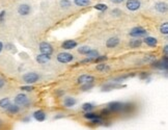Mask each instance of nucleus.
I'll return each mask as SVG.
<instances>
[{"label": "nucleus", "mask_w": 168, "mask_h": 130, "mask_svg": "<svg viewBox=\"0 0 168 130\" xmlns=\"http://www.w3.org/2000/svg\"><path fill=\"white\" fill-rule=\"evenodd\" d=\"M38 49H40V52L43 54H47V55H52L53 54V46L48 42H42L38 45Z\"/></svg>", "instance_id": "obj_8"}, {"label": "nucleus", "mask_w": 168, "mask_h": 130, "mask_svg": "<svg viewBox=\"0 0 168 130\" xmlns=\"http://www.w3.org/2000/svg\"><path fill=\"white\" fill-rule=\"evenodd\" d=\"M90 50V47L89 46H80L79 48H78V53H80V54H82V55H86L87 53H88V51Z\"/></svg>", "instance_id": "obj_31"}, {"label": "nucleus", "mask_w": 168, "mask_h": 130, "mask_svg": "<svg viewBox=\"0 0 168 130\" xmlns=\"http://www.w3.org/2000/svg\"><path fill=\"white\" fill-rule=\"evenodd\" d=\"M77 104V99L74 97H66L63 99V106L67 108H71V107L75 106Z\"/></svg>", "instance_id": "obj_17"}, {"label": "nucleus", "mask_w": 168, "mask_h": 130, "mask_svg": "<svg viewBox=\"0 0 168 130\" xmlns=\"http://www.w3.org/2000/svg\"><path fill=\"white\" fill-rule=\"evenodd\" d=\"M168 9L167 3L164 1H158L155 3V11L160 13V14H165Z\"/></svg>", "instance_id": "obj_14"}, {"label": "nucleus", "mask_w": 168, "mask_h": 130, "mask_svg": "<svg viewBox=\"0 0 168 130\" xmlns=\"http://www.w3.org/2000/svg\"><path fill=\"white\" fill-rule=\"evenodd\" d=\"M119 43H121V40L117 37H111L106 41V47L109 49H114L118 46Z\"/></svg>", "instance_id": "obj_13"}, {"label": "nucleus", "mask_w": 168, "mask_h": 130, "mask_svg": "<svg viewBox=\"0 0 168 130\" xmlns=\"http://www.w3.org/2000/svg\"><path fill=\"white\" fill-rule=\"evenodd\" d=\"M73 3L78 8H86L91 4V0H73Z\"/></svg>", "instance_id": "obj_22"}, {"label": "nucleus", "mask_w": 168, "mask_h": 130, "mask_svg": "<svg viewBox=\"0 0 168 130\" xmlns=\"http://www.w3.org/2000/svg\"><path fill=\"white\" fill-rule=\"evenodd\" d=\"M134 75H135L134 73H131V74H124V75H121V76H117V77H114V78H112V81H113V82L121 83V82H124L125 80H127L128 78H130V77H133Z\"/></svg>", "instance_id": "obj_21"}, {"label": "nucleus", "mask_w": 168, "mask_h": 130, "mask_svg": "<svg viewBox=\"0 0 168 130\" xmlns=\"http://www.w3.org/2000/svg\"><path fill=\"white\" fill-rule=\"evenodd\" d=\"M148 32L146 29H144L143 27L141 26H135L129 31V35L132 38H135V39H141V38H145L147 37Z\"/></svg>", "instance_id": "obj_2"}, {"label": "nucleus", "mask_w": 168, "mask_h": 130, "mask_svg": "<svg viewBox=\"0 0 168 130\" xmlns=\"http://www.w3.org/2000/svg\"><path fill=\"white\" fill-rule=\"evenodd\" d=\"M121 14L122 13L119 8H113L111 11V15L113 16V17H121Z\"/></svg>", "instance_id": "obj_34"}, {"label": "nucleus", "mask_w": 168, "mask_h": 130, "mask_svg": "<svg viewBox=\"0 0 168 130\" xmlns=\"http://www.w3.org/2000/svg\"><path fill=\"white\" fill-rule=\"evenodd\" d=\"M100 117H102L101 115H98V113H95L92 112H85V115L83 116L84 119L86 120H89V121H91L93 119H96V118H100Z\"/></svg>", "instance_id": "obj_26"}, {"label": "nucleus", "mask_w": 168, "mask_h": 130, "mask_svg": "<svg viewBox=\"0 0 168 130\" xmlns=\"http://www.w3.org/2000/svg\"><path fill=\"white\" fill-rule=\"evenodd\" d=\"M93 8L99 12H106L108 9V5L105 4V3H96V4L93 6Z\"/></svg>", "instance_id": "obj_29"}, {"label": "nucleus", "mask_w": 168, "mask_h": 130, "mask_svg": "<svg viewBox=\"0 0 168 130\" xmlns=\"http://www.w3.org/2000/svg\"><path fill=\"white\" fill-rule=\"evenodd\" d=\"M18 14L22 16V17H26V16L30 15L31 13V5L28 3H21L18 6Z\"/></svg>", "instance_id": "obj_9"}, {"label": "nucleus", "mask_w": 168, "mask_h": 130, "mask_svg": "<svg viewBox=\"0 0 168 130\" xmlns=\"http://www.w3.org/2000/svg\"><path fill=\"white\" fill-rule=\"evenodd\" d=\"M141 8L140 0H126V8L130 12H136Z\"/></svg>", "instance_id": "obj_7"}, {"label": "nucleus", "mask_w": 168, "mask_h": 130, "mask_svg": "<svg viewBox=\"0 0 168 130\" xmlns=\"http://www.w3.org/2000/svg\"><path fill=\"white\" fill-rule=\"evenodd\" d=\"M163 55L164 56H168V45L167 44L163 47Z\"/></svg>", "instance_id": "obj_41"}, {"label": "nucleus", "mask_w": 168, "mask_h": 130, "mask_svg": "<svg viewBox=\"0 0 168 130\" xmlns=\"http://www.w3.org/2000/svg\"><path fill=\"white\" fill-rule=\"evenodd\" d=\"M160 34H163V35H167L168 34V23L167 22H164V23H162L160 25Z\"/></svg>", "instance_id": "obj_30"}, {"label": "nucleus", "mask_w": 168, "mask_h": 130, "mask_svg": "<svg viewBox=\"0 0 168 130\" xmlns=\"http://www.w3.org/2000/svg\"><path fill=\"white\" fill-rule=\"evenodd\" d=\"M96 70L99 71V72H102V73L109 72V71H110V66H109V65H106L105 63H99L96 65Z\"/></svg>", "instance_id": "obj_23"}, {"label": "nucleus", "mask_w": 168, "mask_h": 130, "mask_svg": "<svg viewBox=\"0 0 168 130\" xmlns=\"http://www.w3.org/2000/svg\"><path fill=\"white\" fill-rule=\"evenodd\" d=\"M77 46H78V43L75 40H67L62 42V44H61V47L64 50H73L77 48Z\"/></svg>", "instance_id": "obj_12"}, {"label": "nucleus", "mask_w": 168, "mask_h": 130, "mask_svg": "<svg viewBox=\"0 0 168 130\" xmlns=\"http://www.w3.org/2000/svg\"><path fill=\"white\" fill-rule=\"evenodd\" d=\"M96 77L92 76L91 74H82L77 78V83L78 84H84V83H90L95 82Z\"/></svg>", "instance_id": "obj_11"}, {"label": "nucleus", "mask_w": 168, "mask_h": 130, "mask_svg": "<svg viewBox=\"0 0 168 130\" xmlns=\"http://www.w3.org/2000/svg\"><path fill=\"white\" fill-rule=\"evenodd\" d=\"M151 65L154 69L165 71L166 72L168 69V56H163L162 60H154Z\"/></svg>", "instance_id": "obj_5"}, {"label": "nucleus", "mask_w": 168, "mask_h": 130, "mask_svg": "<svg viewBox=\"0 0 168 130\" xmlns=\"http://www.w3.org/2000/svg\"><path fill=\"white\" fill-rule=\"evenodd\" d=\"M154 60H156V57H155L154 55H147V56L144 57V63H150V64H151Z\"/></svg>", "instance_id": "obj_36"}, {"label": "nucleus", "mask_w": 168, "mask_h": 130, "mask_svg": "<svg viewBox=\"0 0 168 130\" xmlns=\"http://www.w3.org/2000/svg\"><path fill=\"white\" fill-rule=\"evenodd\" d=\"M32 117H33V118L37 120V122H44L45 120L47 119L46 112H45L44 110H42V109L35 110V112H33V115H32Z\"/></svg>", "instance_id": "obj_16"}, {"label": "nucleus", "mask_w": 168, "mask_h": 130, "mask_svg": "<svg viewBox=\"0 0 168 130\" xmlns=\"http://www.w3.org/2000/svg\"><path fill=\"white\" fill-rule=\"evenodd\" d=\"M126 86H121V83H117V82H108L103 84L101 86V91L102 92H110L112 90H116V89H121V87H125Z\"/></svg>", "instance_id": "obj_10"}, {"label": "nucleus", "mask_w": 168, "mask_h": 130, "mask_svg": "<svg viewBox=\"0 0 168 130\" xmlns=\"http://www.w3.org/2000/svg\"><path fill=\"white\" fill-rule=\"evenodd\" d=\"M9 104H11V100H9V98H2V99H0V108L6 109L9 106Z\"/></svg>", "instance_id": "obj_27"}, {"label": "nucleus", "mask_w": 168, "mask_h": 130, "mask_svg": "<svg viewBox=\"0 0 168 130\" xmlns=\"http://www.w3.org/2000/svg\"><path fill=\"white\" fill-rule=\"evenodd\" d=\"M5 86V80L3 78H0V89H2Z\"/></svg>", "instance_id": "obj_44"}, {"label": "nucleus", "mask_w": 168, "mask_h": 130, "mask_svg": "<svg viewBox=\"0 0 168 130\" xmlns=\"http://www.w3.org/2000/svg\"><path fill=\"white\" fill-rule=\"evenodd\" d=\"M56 60L58 63L60 64H70L74 61L75 60V56L70 53V52H66V51H62V52H59L57 55H56Z\"/></svg>", "instance_id": "obj_4"}, {"label": "nucleus", "mask_w": 168, "mask_h": 130, "mask_svg": "<svg viewBox=\"0 0 168 130\" xmlns=\"http://www.w3.org/2000/svg\"><path fill=\"white\" fill-rule=\"evenodd\" d=\"M64 118V115L63 113H58V115L54 116V120H58V119H62Z\"/></svg>", "instance_id": "obj_43"}, {"label": "nucleus", "mask_w": 168, "mask_h": 130, "mask_svg": "<svg viewBox=\"0 0 168 130\" xmlns=\"http://www.w3.org/2000/svg\"><path fill=\"white\" fill-rule=\"evenodd\" d=\"M64 94H66V91H64V90H57V91H55V95H56L57 97L63 96Z\"/></svg>", "instance_id": "obj_38"}, {"label": "nucleus", "mask_w": 168, "mask_h": 130, "mask_svg": "<svg viewBox=\"0 0 168 130\" xmlns=\"http://www.w3.org/2000/svg\"><path fill=\"white\" fill-rule=\"evenodd\" d=\"M142 44H143V42H142L141 39H135V38H133L132 40L129 41V46H130V48H133V49H136V48L141 47Z\"/></svg>", "instance_id": "obj_20"}, {"label": "nucleus", "mask_w": 168, "mask_h": 130, "mask_svg": "<svg viewBox=\"0 0 168 130\" xmlns=\"http://www.w3.org/2000/svg\"><path fill=\"white\" fill-rule=\"evenodd\" d=\"M126 0H110V2L114 3V4H121V3H124Z\"/></svg>", "instance_id": "obj_42"}, {"label": "nucleus", "mask_w": 168, "mask_h": 130, "mask_svg": "<svg viewBox=\"0 0 168 130\" xmlns=\"http://www.w3.org/2000/svg\"><path fill=\"white\" fill-rule=\"evenodd\" d=\"M93 60H95V58H92V57H86L85 60H81L80 63H81V64H89V63H92Z\"/></svg>", "instance_id": "obj_37"}, {"label": "nucleus", "mask_w": 168, "mask_h": 130, "mask_svg": "<svg viewBox=\"0 0 168 130\" xmlns=\"http://www.w3.org/2000/svg\"><path fill=\"white\" fill-rule=\"evenodd\" d=\"M99 55H100V53H99L98 50H96V49H91V48H90V50L88 51V53L86 54V56H87V57L96 58V57H98Z\"/></svg>", "instance_id": "obj_32"}, {"label": "nucleus", "mask_w": 168, "mask_h": 130, "mask_svg": "<svg viewBox=\"0 0 168 130\" xmlns=\"http://www.w3.org/2000/svg\"><path fill=\"white\" fill-rule=\"evenodd\" d=\"M20 90L22 91V92H26V93H31L34 91V87L30 86V84H26V86H23L20 87Z\"/></svg>", "instance_id": "obj_33"}, {"label": "nucleus", "mask_w": 168, "mask_h": 130, "mask_svg": "<svg viewBox=\"0 0 168 130\" xmlns=\"http://www.w3.org/2000/svg\"><path fill=\"white\" fill-rule=\"evenodd\" d=\"M95 104L93 103H90V102H86L82 104V110L85 112H92L93 109H95Z\"/></svg>", "instance_id": "obj_25"}, {"label": "nucleus", "mask_w": 168, "mask_h": 130, "mask_svg": "<svg viewBox=\"0 0 168 130\" xmlns=\"http://www.w3.org/2000/svg\"><path fill=\"white\" fill-rule=\"evenodd\" d=\"M6 112H7V113H9V115H17V113L20 112L21 110V107L18 106L17 104H9V106L7 107V108L5 109Z\"/></svg>", "instance_id": "obj_19"}, {"label": "nucleus", "mask_w": 168, "mask_h": 130, "mask_svg": "<svg viewBox=\"0 0 168 130\" xmlns=\"http://www.w3.org/2000/svg\"><path fill=\"white\" fill-rule=\"evenodd\" d=\"M2 126H3V121H2L1 119H0V128H1Z\"/></svg>", "instance_id": "obj_46"}, {"label": "nucleus", "mask_w": 168, "mask_h": 130, "mask_svg": "<svg viewBox=\"0 0 168 130\" xmlns=\"http://www.w3.org/2000/svg\"><path fill=\"white\" fill-rule=\"evenodd\" d=\"M124 106H125V103L124 102H121V101H113L110 102L107 105V108L109 112L111 113H117V112H121L124 110Z\"/></svg>", "instance_id": "obj_6"}, {"label": "nucleus", "mask_w": 168, "mask_h": 130, "mask_svg": "<svg viewBox=\"0 0 168 130\" xmlns=\"http://www.w3.org/2000/svg\"><path fill=\"white\" fill-rule=\"evenodd\" d=\"M4 19H5V11H2L0 12V23L4 21Z\"/></svg>", "instance_id": "obj_40"}, {"label": "nucleus", "mask_w": 168, "mask_h": 130, "mask_svg": "<svg viewBox=\"0 0 168 130\" xmlns=\"http://www.w3.org/2000/svg\"><path fill=\"white\" fill-rule=\"evenodd\" d=\"M40 79H41V75L37 72H27L22 76V80L26 84H30V86L37 82Z\"/></svg>", "instance_id": "obj_3"}, {"label": "nucleus", "mask_w": 168, "mask_h": 130, "mask_svg": "<svg viewBox=\"0 0 168 130\" xmlns=\"http://www.w3.org/2000/svg\"><path fill=\"white\" fill-rule=\"evenodd\" d=\"M73 2L71 0H59V8L64 9V11H67L72 8Z\"/></svg>", "instance_id": "obj_24"}, {"label": "nucleus", "mask_w": 168, "mask_h": 130, "mask_svg": "<svg viewBox=\"0 0 168 130\" xmlns=\"http://www.w3.org/2000/svg\"><path fill=\"white\" fill-rule=\"evenodd\" d=\"M105 60H107V56H105V55H103V56H101V55H99L98 57H96V58H95L93 63L99 64V63H103V61H105Z\"/></svg>", "instance_id": "obj_35"}, {"label": "nucleus", "mask_w": 168, "mask_h": 130, "mask_svg": "<svg viewBox=\"0 0 168 130\" xmlns=\"http://www.w3.org/2000/svg\"><path fill=\"white\" fill-rule=\"evenodd\" d=\"M35 60H37V64L40 65H46L51 60V55H47V54H38L37 57H35Z\"/></svg>", "instance_id": "obj_15"}, {"label": "nucleus", "mask_w": 168, "mask_h": 130, "mask_svg": "<svg viewBox=\"0 0 168 130\" xmlns=\"http://www.w3.org/2000/svg\"><path fill=\"white\" fill-rule=\"evenodd\" d=\"M14 103L20 107H27L30 104V99H29V97L25 93H19L15 97Z\"/></svg>", "instance_id": "obj_1"}, {"label": "nucleus", "mask_w": 168, "mask_h": 130, "mask_svg": "<svg viewBox=\"0 0 168 130\" xmlns=\"http://www.w3.org/2000/svg\"><path fill=\"white\" fill-rule=\"evenodd\" d=\"M142 42L146 44L148 47H151V48L157 47V45H158V40H157V39L154 38V37H148V35H147V37H145L144 40Z\"/></svg>", "instance_id": "obj_18"}, {"label": "nucleus", "mask_w": 168, "mask_h": 130, "mask_svg": "<svg viewBox=\"0 0 168 130\" xmlns=\"http://www.w3.org/2000/svg\"><path fill=\"white\" fill-rule=\"evenodd\" d=\"M150 76V74L146 73V72H142L139 74V77H140V79H146V78Z\"/></svg>", "instance_id": "obj_39"}, {"label": "nucleus", "mask_w": 168, "mask_h": 130, "mask_svg": "<svg viewBox=\"0 0 168 130\" xmlns=\"http://www.w3.org/2000/svg\"><path fill=\"white\" fill-rule=\"evenodd\" d=\"M93 86H95L93 82L80 84V91H82V92H87V91H90L91 89H93Z\"/></svg>", "instance_id": "obj_28"}, {"label": "nucleus", "mask_w": 168, "mask_h": 130, "mask_svg": "<svg viewBox=\"0 0 168 130\" xmlns=\"http://www.w3.org/2000/svg\"><path fill=\"white\" fill-rule=\"evenodd\" d=\"M3 48H4V45H3V43H2V42L0 41V53H1V52H2Z\"/></svg>", "instance_id": "obj_45"}]
</instances>
